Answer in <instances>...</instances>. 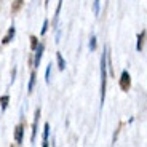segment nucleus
I'll use <instances>...</instances> for the list:
<instances>
[{
  "label": "nucleus",
  "mask_w": 147,
  "mask_h": 147,
  "mask_svg": "<svg viewBox=\"0 0 147 147\" xmlns=\"http://www.w3.org/2000/svg\"><path fill=\"white\" fill-rule=\"evenodd\" d=\"M22 136H24V123H19V125H16V128H15V141H16V144L22 142Z\"/></svg>",
  "instance_id": "obj_5"
},
{
  "label": "nucleus",
  "mask_w": 147,
  "mask_h": 147,
  "mask_svg": "<svg viewBox=\"0 0 147 147\" xmlns=\"http://www.w3.org/2000/svg\"><path fill=\"white\" fill-rule=\"evenodd\" d=\"M8 102H10V96L8 94H3L2 98H0V107H2V110H7Z\"/></svg>",
  "instance_id": "obj_12"
},
{
  "label": "nucleus",
  "mask_w": 147,
  "mask_h": 147,
  "mask_svg": "<svg viewBox=\"0 0 147 147\" xmlns=\"http://www.w3.org/2000/svg\"><path fill=\"white\" fill-rule=\"evenodd\" d=\"M37 47H38V38H37L35 35H32V37H30V48L35 50Z\"/></svg>",
  "instance_id": "obj_17"
},
{
  "label": "nucleus",
  "mask_w": 147,
  "mask_h": 147,
  "mask_svg": "<svg viewBox=\"0 0 147 147\" xmlns=\"http://www.w3.org/2000/svg\"><path fill=\"white\" fill-rule=\"evenodd\" d=\"M106 88H107V48H104L101 55V106L106 101Z\"/></svg>",
  "instance_id": "obj_1"
},
{
  "label": "nucleus",
  "mask_w": 147,
  "mask_h": 147,
  "mask_svg": "<svg viewBox=\"0 0 147 147\" xmlns=\"http://www.w3.org/2000/svg\"><path fill=\"white\" fill-rule=\"evenodd\" d=\"M50 80H51V63L48 64L47 72H45V82H47V83H50Z\"/></svg>",
  "instance_id": "obj_15"
},
{
  "label": "nucleus",
  "mask_w": 147,
  "mask_h": 147,
  "mask_svg": "<svg viewBox=\"0 0 147 147\" xmlns=\"http://www.w3.org/2000/svg\"><path fill=\"white\" fill-rule=\"evenodd\" d=\"M120 88L123 91H128L131 88V75H129L128 70H123L120 75Z\"/></svg>",
  "instance_id": "obj_2"
},
{
  "label": "nucleus",
  "mask_w": 147,
  "mask_h": 147,
  "mask_svg": "<svg viewBox=\"0 0 147 147\" xmlns=\"http://www.w3.org/2000/svg\"><path fill=\"white\" fill-rule=\"evenodd\" d=\"M144 38H146V30H142V32L138 35V43H136V50L138 51H141L144 47Z\"/></svg>",
  "instance_id": "obj_9"
},
{
  "label": "nucleus",
  "mask_w": 147,
  "mask_h": 147,
  "mask_svg": "<svg viewBox=\"0 0 147 147\" xmlns=\"http://www.w3.org/2000/svg\"><path fill=\"white\" fill-rule=\"evenodd\" d=\"M35 78H37V74L32 72V74H30V78H29V85H27V91H29V93L34 91V86H35Z\"/></svg>",
  "instance_id": "obj_11"
},
{
  "label": "nucleus",
  "mask_w": 147,
  "mask_h": 147,
  "mask_svg": "<svg viewBox=\"0 0 147 147\" xmlns=\"http://www.w3.org/2000/svg\"><path fill=\"white\" fill-rule=\"evenodd\" d=\"M22 3H24V0H15V3L11 7V11H13V13H18V11L21 10Z\"/></svg>",
  "instance_id": "obj_13"
},
{
  "label": "nucleus",
  "mask_w": 147,
  "mask_h": 147,
  "mask_svg": "<svg viewBox=\"0 0 147 147\" xmlns=\"http://www.w3.org/2000/svg\"><path fill=\"white\" fill-rule=\"evenodd\" d=\"M48 136H50V123H45V126H43V139H42V146L43 147L50 146V142H48Z\"/></svg>",
  "instance_id": "obj_7"
},
{
  "label": "nucleus",
  "mask_w": 147,
  "mask_h": 147,
  "mask_svg": "<svg viewBox=\"0 0 147 147\" xmlns=\"http://www.w3.org/2000/svg\"><path fill=\"white\" fill-rule=\"evenodd\" d=\"M99 5H101V0H94L93 2V13L96 16H99Z\"/></svg>",
  "instance_id": "obj_16"
},
{
  "label": "nucleus",
  "mask_w": 147,
  "mask_h": 147,
  "mask_svg": "<svg viewBox=\"0 0 147 147\" xmlns=\"http://www.w3.org/2000/svg\"><path fill=\"white\" fill-rule=\"evenodd\" d=\"M56 61H58V67H59V70H64L66 69V61H64V58H63V55L61 53H56Z\"/></svg>",
  "instance_id": "obj_10"
},
{
  "label": "nucleus",
  "mask_w": 147,
  "mask_h": 147,
  "mask_svg": "<svg viewBox=\"0 0 147 147\" xmlns=\"http://www.w3.org/2000/svg\"><path fill=\"white\" fill-rule=\"evenodd\" d=\"M61 7H63V0H58V7H56L55 18H53V27L58 26V19H59V11H61Z\"/></svg>",
  "instance_id": "obj_8"
},
{
  "label": "nucleus",
  "mask_w": 147,
  "mask_h": 147,
  "mask_svg": "<svg viewBox=\"0 0 147 147\" xmlns=\"http://www.w3.org/2000/svg\"><path fill=\"white\" fill-rule=\"evenodd\" d=\"M47 30H48V19H45L43 21V27H42V35H45V34H47Z\"/></svg>",
  "instance_id": "obj_18"
},
{
  "label": "nucleus",
  "mask_w": 147,
  "mask_h": 147,
  "mask_svg": "<svg viewBox=\"0 0 147 147\" xmlns=\"http://www.w3.org/2000/svg\"><path fill=\"white\" fill-rule=\"evenodd\" d=\"M88 47H90V51H94V50H96V35H94V34H91V37H90Z\"/></svg>",
  "instance_id": "obj_14"
},
{
  "label": "nucleus",
  "mask_w": 147,
  "mask_h": 147,
  "mask_svg": "<svg viewBox=\"0 0 147 147\" xmlns=\"http://www.w3.org/2000/svg\"><path fill=\"white\" fill-rule=\"evenodd\" d=\"M15 34H16V29H15V26H11L10 29H8V32H7V35L3 37V40H2V43L3 45H7V43H10L13 38H15Z\"/></svg>",
  "instance_id": "obj_6"
},
{
  "label": "nucleus",
  "mask_w": 147,
  "mask_h": 147,
  "mask_svg": "<svg viewBox=\"0 0 147 147\" xmlns=\"http://www.w3.org/2000/svg\"><path fill=\"white\" fill-rule=\"evenodd\" d=\"M38 120H40V109L35 110V117H34V123H32V136H30V142H35L37 128H38Z\"/></svg>",
  "instance_id": "obj_4"
},
{
  "label": "nucleus",
  "mask_w": 147,
  "mask_h": 147,
  "mask_svg": "<svg viewBox=\"0 0 147 147\" xmlns=\"http://www.w3.org/2000/svg\"><path fill=\"white\" fill-rule=\"evenodd\" d=\"M45 51V45L43 43H38V47L35 48V58H34V67H38L40 66V61H42V56H43Z\"/></svg>",
  "instance_id": "obj_3"
}]
</instances>
